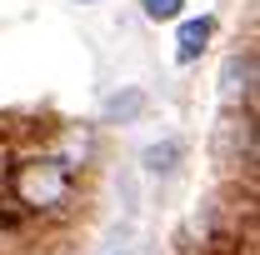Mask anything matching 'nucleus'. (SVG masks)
<instances>
[{
  "mask_svg": "<svg viewBox=\"0 0 260 255\" xmlns=\"http://www.w3.org/2000/svg\"><path fill=\"white\" fill-rule=\"evenodd\" d=\"M10 185H15V200L25 210H55L70 195V165H60V160H25Z\"/></svg>",
  "mask_w": 260,
  "mask_h": 255,
  "instance_id": "f257e3e1",
  "label": "nucleus"
},
{
  "mask_svg": "<svg viewBox=\"0 0 260 255\" xmlns=\"http://www.w3.org/2000/svg\"><path fill=\"white\" fill-rule=\"evenodd\" d=\"M210 30H215V20H210V15H200V20H185V25H180V40H175V45H180L175 55H180V60H195V55L205 50Z\"/></svg>",
  "mask_w": 260,
  "mask_h": 255,
  "instance_id": "f03ea898",
  "label": "nucleus"
},
{
  "mask_svg": "<svg viewBox=\"0 0 260 255\" xmlns=\"http://www.w3.org/2000/svg\"><path fill=\"white\" fill-rule=\"evenodd\" d=\"M170 160H180V145H175V140H165V145H150V150H145V165H150V170H175Z\"/></svg>",
  "mask_w": 260,
  "mask_h": 255,
  "instance_id": "7ed1b4c3",
  "label": "nucleus"
},
{
  "mask_svg": "<svg viewBox=\"0 0 260 255\" xmlns=\"http://www.w3.org/2000/svg\"><path fill=\"white\" fill-rule=\"evenodd\" d=\"M140 5H145V15H150V20H175L185 0H140Z\"/></svg>",
  "mask_w": 260,
  "mask_h": 255,
  "instance_id": "20e7f679",
  "label": "nucleus"
},
{
  "mask_svg": "<svg viewBox=\"0 0 260 255\" xmlns=\"http://www.w3.org/2000/svg\"><path fill=\"white\" fill-rule=\"evenodd\" d=\"M115 255H135V250H115Z\"/></svg>",
  "mask_w": 260,
  "mask_h": 255,
  "instance_id": "39448f33",
  "label": "nucleus"
}]
</instances>
